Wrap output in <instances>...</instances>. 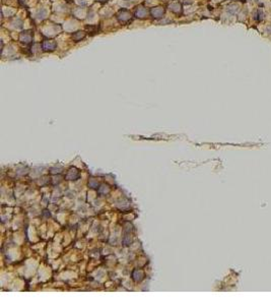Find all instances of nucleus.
I'll list each match as a JSON object with an SVG mask.
<instances>
[{
	"label": "nucleus",
	"mask_w": 271,
	"mask_h": 305,
	"mask_svg": "<svg viewBox=\"0 0 271 305\" xmlns=\"http://www.w3.org/2000/svg\"><path fill=\"white\" fill-rule=\"evenodd\" d=\"M151 14L153 18H161L164 15V9L161 7H153L151 9Z\"/></svg>",
	"instance_id": "7ed1b4c3"
},
{
	"label": "nucleus",
	"mask_w": 271,
	"mask_h": 305,
	"mask_svg": "<svg viewBox=\"0 0 271 305\" xmlns=\"http://www.w3.org/2000/svg\"><path fill=\"white\" fill-rule=\"evenodd\" d=\"M147 15V10H146V8H144V7H139V8H137V10H136V16L137 18H145V16Z\"/></svg>",
	"instance_id": "20e7f679"
},
{
	"label": "nucleus",
	"mask_w": 271,
	"mask_h": 305,
	"mask_svg": "<svg viewBox=\"0 0 271 305\" xmlns=\"http://www.w3.org/2000/svg\"><path fill=\"white\" fill-rule=\"evenodd\" d=\"M37 18L39 19H44L46 18V15H47V10L44 9V8H41L38 11H37Z\"/></svg>",
	"instance_id": "6e6552de"
},
{
	"label": "nucleus",
	"mask_w": 271,
	"mask_h": 305,
	"mask_svg": "<svg viewBox=\"0 0 271 305\" xmlns=\"http://www.w3.org/2000/svg\"><path fill=\"white\" fill-rule=\"evenodd\" d=\"M131 18V13L126 9H121L118 13V18L120 22H127Z\"/></svg>",
	"instance_id": "f03ea898"
},
{
	"label": "nucleus",
	"mask_w": 271,
	"mask_h": 305,
	"mask_svg": "<svg viewBox=\"0 0 271 305\" xmlns=\"http://www.w3.org/2000/svg\"><path fill=\"white\" fill-rule=\"evenodd\" d=\"M256 15H257V18H257L258 20H262V19H263V15H264L263 10H262L261 8H258L257 11H256Z\"/></svg>",
	"instance_id": "1a4fd4ad"
},
{
	"label": "nucleus",
	"mask_w": 271,
	"mask_h": 305,
	"mask_svg": "<svg viewBox=\"0 0 271 305\" xmlns=\"http://www.w3.org/2000/svg\"><path fill=\"white\" fill-rule=\"evenodd\" d=\"M42 47L45 51H53L57 47V43L54 40H46L42 44Z\"/></svg>",
	"instance_id": "f257e3e1"
},
{
	"label": "nucleus",
	"mask_w": 271,
	"mask_h": 305,
	"mask_svg": "<svg viewBox=\"0 0 271 305\" xmlns=\"http://www.w3.org/2000/svg\"><path fill=\"white\" fill-rule=\"evenodd\" d=\"M228 11L231 12V13H236L238 11V6L237 5H231L228 7Z\"/></svg>",
	"instance_id": "9d476101"
},
{
	"label": "nucleus",
	"mask_w": 271,
	"mask_h": 305,
	"mask_svg": "<svg viewBox=\"0 0 271 305\" xmlns=\"http://www.w3.org/2000/svg\"><path fill=\"white\" fill-rule=\"evenodd\" d=\"M77 3L80 4V5H85L87 1H85V0H77Z\"/></svg>",
	"instance_id": "9b49d317"
},
{
	"label": "nucleus",
	"mask_w": 271,
	"mask_h": 305,
	"mask_svg": "<svg viewBox=\"0 0 271 305\" xmlns=\"http://www.w3.org/2000/svg\"><path fill=\"white\" fill-rule=\"evenodd\" d=\"M169 9L171 11L175 12V13H178V12L181 10V5L179 3H177V2H173V3H171L169 5Z\"/></svg>",
	"instance_id": "39448f33"
},
{
	"label": "nucleus",
	"mask_w": 271,
	"mask_h": 305,
	"mask_svg": "<svg viewBox=\"0 0 271 305\" xmlns=\"http://www.w3.org/2000/svg\"><path fill=\"white\" fill-rule=\"evenodd\" d=\"M84 37H85V33H84V32H80V31H79V32H76V33H74V34L72 35L73 40H74V41H76V42L82 40L83 38H84Z\"/></svg>",
	"instance_id": "0eeeda50"
},
{
	"label": "nucleus",
	"mask_w": 271,
	"mask_h": 305,
	"mask_svg": "<svg viewBox=\"0 0 271 305\" xmlns=\"http://www.w3.org/2000/svg\"><path fill=\"white\" fill-rule=\"evenodd\" d=\"M20 41L23 42V43H30V42L32 41V36L30 34H28V33H23L22 35H20Z\"/></svg>",
	"instance_id": "423d86ee"
}]
</instances>
